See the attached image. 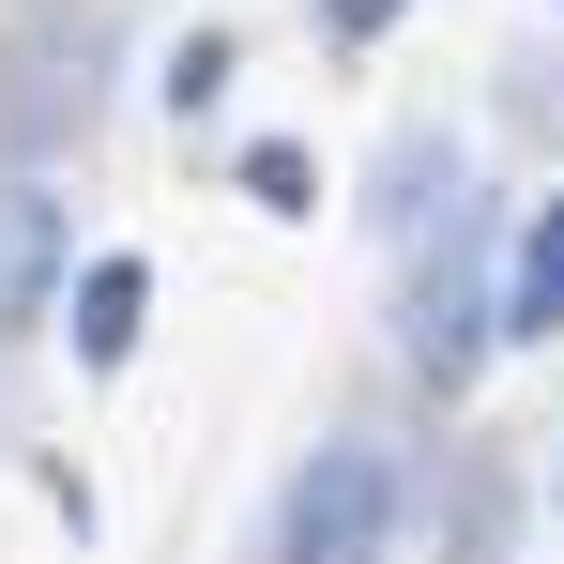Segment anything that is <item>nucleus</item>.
I'll list each match as a JSON object with an SVG mask.
<instances>
[{"label":"nucleus","mask_w":564,"mask_h":564,"mask_svg":"<svg viewBox=\"0 0 564 564\" xmlns=\"http://www.w3.org/2000/svg\"><path fill=\"white\" fill-rule=\"evenodd\" d=\"M488 351H503V260H488V214L458 198L412 245V275H397V367L427 381V397H473Z\"/></svg>","instance_id":"1"},{"label":"nucleus","mask_w":564,"mask_h":564,"mask_svg":"<svg viewBox=\"0 0 564 564\" xmlns=\"http://www.w3.org/2000/svg\"><path fill=\"white\" fill-rule=\"evenodd\" d=\"M275 564H397V458L367 427L305 443L275 488Z\"/></svg>","instance_id":"2"},{"label":"nucleus","mask_w":564,"mask_h":564,"mask_svg":"<svg viewBox=\"0 0 564 564\" xmlns=\"http://www.w3.org/2000/svg\"><path fill=\"white\" fill-rule=\"evenodd\" d=\"M93 122H107V31L93 15H31V31L0 46V153L46 169V153H77Z\"/></svg>","instance_id":"3"},{"label":"nucleus","mask_w":564,"mask_h":564,"mask_svg":"<svg viewBox=\"0 0 564 564\" xmlns=\"http://www.w3.org/2000/svg\"><path fill=\"white\" fill-rule=\"evenodd\" d=\"M62 290H77V214L46 169H0V351L31 321H62Z\"/></svg>","instance_id":"4"},{"label":"nucleus","mask_w":564,"mask_h":564,"mask_svg":"<svg viewBox=\"0 0 564 564\" xmlns=\"http://www.w3.org/2000/svg\"><path fill=\"white\" fill-rule=\"evenodd\" d=\"M62 305H77V321H62V336H77V367H138V321H153V260H138V245H107V260H77V290H62Z\"/></svg>","instance_id":"5"},{"label":"nucleus","mask_w":564,"mask_h":564,"mask_svg":"<svg viewBox=\"0 0 564 564\" xmlns=\"http://www.w3.org/2000/svg\"><path fill=\"white\" fill-rule=\"evenodd\" d=\"M443 214H458V138H427V122H412V138H397V153L367 169V229H397V245H427Z\"/></svg>","instance_id":"6"},{"label":"nucleus","mask_w":564,"mask_h":564,"mask_svg":"<svg viewBox=\"0 0 564 564\" xmlns=\"http://www.w3.org/2000/svg\"><path fill=\"white\" fill-rule=\"evenodd\" d=\"M503 336H564V184L519 214V245H503Z\"/></svg>","instance_id":"7"},{"label":"nucleus","mask_w":564,"mask_h":564,"mask_svg":"<svg viewBox=\"0 0 564 564\" xmlns=\"http://www.w3.org/2000/svg\"><path fill=\"white\" fill-rule=\"evenodd\" d=\"M503 519H519V473L473 443V458H458V534H443V564H503Z\"/></svg>","instance_id":"8"},{"label":"nucleus","mask_w":564,"mask_h":564,"mask_svg":"<svg viewBox=\"0 0 564 564\" xmlns=\"http://www.w3.org/2000/svg\"><path fill=\"white\" fill-rule=\"evenodd\" d=\"M245 198H260L275 229H305V214H321V153H305V138H245Z\"/></svg>","instance_id":"9"},{"label":"nucleus","mask_w":564,"mask_h":564,"mask_svg":"<svg viewBox=\"0 0 564 564\" xmlns=\"http://www.w3.org/2000/svg\"><path fill=\"white\" fill-rule=\"evenodd\" d=\"M229 77H245V62H229V31H184V46H169V122H214V107H229Z\"/></svg>","instance_id":"10"},{"label":"nucleus","mask_w":564,"mask_h":564,"mask_svg":"<svg viewBox=\"0 0 564 564\" xmlns=\"http://www.w3.org/2000/svg\"><path fill=\"white\" fill-rule=\"evenodd\" d=\"M397 15H412V0H321V46H381Z\"/></svg>","instance_id":"11"},{"label":"nucleus","mask_w":564,"mask_h":564,"mask_svg":"<svg viewBox=\"0 0 564 564\" xmlns=\"http://www.w3.org/2000/svg\"><path fill=\"white\" fill-rule=\"evenodd\" d=\"M550 503H564V458H550Z\"/></svg>","instance_id":"12"},{"label":"nucleus","mask_w":564,"mask_h":564,"mask_svg":"<svg viewBox=\"0 0 564 564\" xmlns=\"http://www.w3.org/2000/svg\"><path fill=\"white\" fill-rule=\"evenodd\" d=\"M550 15H564V0H550Z\"/></svg>","instance_id":"13"}]
</instances>
